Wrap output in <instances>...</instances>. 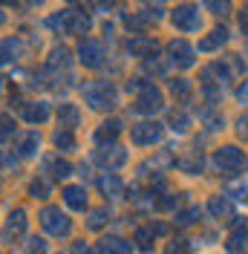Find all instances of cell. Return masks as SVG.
I'll use <instances>...</instances> for the list:
<instances>
[{
  "label": "cell",
  "mask_w": 248,
  "mask_h": 254,
  "mask_svg": "<svg viewBox=\"0 0 248 254\" xmlns=\"http://www.w3.org/2000/svg\"><path fill=\"white\" fill-rule=\"evenodd\" d=\"M47 26L55 32H66V35H87L93 20H90V12L84 9H61L47 17Z\"/></svg>",
  "instance_id": "1"
},
{
  "label": "cell",
  "mask_w": 248,
  "mask_h": 254,
  "mask_svg": "<svg viewBox=\"0 0 248 254\" xmlns=\"http://www.w3.org/2000/svg\"><path fill=\"white\" fill-rule=\"evenodd\" d=\"M38 220H41V228L47 231L49 237L66 240L69 234H72V220H69L58 205H44L41 214H38Z\"/></svg>",
  "instance_id": "2"
},
{
  "label": "cell",
  "mask_w": 248,
  "mask_h": 254,
  "mask_svg": "<svg viewBox=\"0 0 248 254\" xmlns=\"http://www.w3.org/2000/svg\"><path fill=\"white\" fill-rule=\"evenodd\" d=\"M81 93H84V101L93 107V110H113L116 107V87L110 84V81H98V84H84L81 87Z\"/></svg>",
  "instance_id": "3"
},
{
  "label": "cell",
  "mask_w": 248,
  "mask_h": 254,
  "mask_svg": "<svg viewBox=\"0 0 248 254\" xmlns=\"http://www.w3.org/2000/svg\"><path fill=\"white\" fill-rule=\"evenodd\" d=\"M78 61L84 64L87 69H98L107 61V49L95 38H81V44H78Z\"/></svg>",
  "instance_id": "4"
},
{
  "label": "cell",
  "mask_w": 248,
  "mask_h": 254,
  "mask_svg": "<svg viewBox=\"0 0 248 254\" xmlns=\"http://www.w3.org/2000/svg\"><path fill=\"white\" fill-rule=\"evenodd\" d=\"M93 162L98 165V168H104V171L113 174V171H119V168L127 165V150L119 147V144H107V147H101V150L93 153Z\"/></svg>",
  "instance_id": "5"
},
{
  "label": "cell",
  "mask_w": 248,
  "mask_h": 254,
  "mask_svg": "<svg viewBox=\"0 0 248 254\" xmlns=\"http://www.w3.org/2000/svg\"><path fill=\"white\" fill-rule=\"evenodd\" d=\"M47 66L55 72V78H61V72H63V78L72 81V52H69L66 47H55L52 49L49 58H47Z\"/></svg>",
  "instance_id": "6"
},
{
  "label": "cell",
  "mask_w": 248,
  "mask_h": 254,
  "mask_svg": "<svg viewBox=\"0 0 248 254\" xmlns=\"http://www.w3.org/2000/svg\"><path fill=\"white\" fill-rule=\"evenodd\" d=\"M130 139H133V144H139V147L156 144L162 139V125H156V122H139V125L130 127Z\"/></svg>",
  "instance_id": "7"
},
{
  "label": "cell",
  "mask_w": 248,
  "mask_h": 254,
  "mask_svg": "<svg viewBox=\"0 0 248 254\" xmlns=\"http://www.w3.org/2000/svg\"><path fill=\"white\" fill-rule=\"evenodd\" d=\"M26 211L23 208H15L12 214H9V220L3 225V231H0V243H15L23 231H26Z\"/></svg>",
  "instance_id": "8"
},
{
  "label": "cell",
  "mask_w": 248,
  "mask_h": 254,
  "mask_svg": "<svg viewBox=\"0 0 248 254\" xmlns=\"http://www.w3.org/2000/svg\"><path fill=\"white\" fill-rule=\"evenodd\" d=\"M162 104H165V101H162V93L150 84V87H144V90L139 93L136 104H133V110L136 113H159L162 110Z\"/></svg>",
  "instance_id": "9"
},
{
  "label": "cell",
  "mask_w": 248,
  "mask_h": 254,
  "mask_svg": "<svg viewBox=\"0 0 248 254\" xmlns=\"http://www.w3.org/2000/svg\"><path fill=\"white\" fill-rule=\"evenodd\" d=\"M38 147H41V136H38L35 130H26V133H20L15 139V156L17 159H32L38 153Z\"/></svg>",
  "instance_id": "10"
},
{
  "label": "cell",
  "mask_w": 248,
  "mask_h": 254,
  "mask_svg": "<svg viewBox=\"0 0 248 254\" xmlns=\"http://www.w3.org/2000/svg\"><path fill=\"white\" fill-rule=\"evenodd\" d=\"M173 26L182 29V32L199 29V12H196L193 6H176V12H173Z\"/></svg>",
  "instance_id": "11"
},
{
  "label": "cell",
  "mask_w": 248,
  "mask_h": 254,
  "mask_svg": "<svg viewBox=\"0 0 248 254\" xmlns=\"http://www.w3.org/2000/svg\"><path fill=\"white\" fill-rule=\"evenodd\" d=\"M119 136H122V122H119V119H107V122H101L98 130H95V142L101 144V147L116 144Z\"/></svg>",
  "instance_id": "12"
},
{
  "label": "cell",
  "mask_w": 248,
  "mask_h": 254,
  "mask_svg": "<svg viewBox=\"0 0 248 254\" xmlns=\"http://www.w3.org/2000/svg\"><path fill=\"white\" fill-rule=\"evenodd\" d=\"M127 52H130L133 58H150L156 52V41L147 38V35H133V38L127 41Z\"/></svg>",
  "instance_id": "13"
},
{
  "label": "cell",
  "mask_w": 248,
  "mask_h": 254,
  "mask_svg": "<svg viewBox=\"0 0 248 254\" xmlns=\"http://www.w3.org/2000/svg\"><path fill=\"white\" fill-rule=\"evenodd\" d=\"M20 116H23L26 125H44L49 119V104L47 101H29V104H23Z\"/></svg>",
  "instance_id": "14"
},
{
  "label": "cell",
  "mask_w": 248,
  "mask_h": 254,
  "mask_svg": "<svg viewBox=\"0 0 248 254\" xmlns=\"http://www.w3.org/2000/svg\"><path fill=\"white\" fill-rule=\"evenodd\" d=\"M95 254H133V246L122 237H101L95 243Z\"/></svg>",
  "instance_id": "15"
},
{
  "label": "cell",
  "mask_w": 248,
  "mask_h": 254,
  "mask_svg": "<svg viewBox=\"0 0 248 254\" xmlns=\"http://www.w3.org/2000/svg\"><path fill=\"white\" fill-rule=\"evenodd\" d=\"M217 165H219V171H240L246 165V156L237 147H222L217 153Z\"/></svg>",
  "instance_id": "16"
},
{
  "label": "cell",
  "mask_w": 248,
  "mask_h": 254,
  "mask_svg": "<svg viewBox=\"0 0 248 254\" xmlns=\"http://www.w3.org/2000/svg\"><path fill=\"white\" fill-rule=\"evenodd\" d=\"M61 196L66 202V208H72V211H84L87 208V190H84V185H63Z\"/></svg>",
  "instance_id": "17"
},
{
  "label": "cell",
  "mask_w": 248,
  "mask_h": 254,
  "mask_svg": "<svg viewBox=\"0 0 248 254\" xmlns=\"http://www.w3.org/2000/svg\"><path fill=\"white\" fill-rule=\"evenodd\" d=\"M98 190H101L107 199H122V196H124V182H122V176L104 174L101 179H98Z\"/></svg>",
  "instance_id": "18"
},
{
  "label": "cell",
  "mask_w": 248,
  "mask_h": 254,
  "mask_svg": "<svg viewBox=\"0 0 248 254\" xmlns=\"http://www.w3.org/2000/svg\"><path fill=\"white\" fill-rule=\"evenodd\" d=\"M78 122H81L78 107L69 104V101H63L61 107H58V127H61V130H72V127H78Z\"/></svg>",
  "instance_id": "19"
},
{
  "label": "cell",
  "mask_w": 248,
  "mask_h": 254,
  "mask_svg": "<svg viewBox=\"0 0 248 254\" xmlns=\"http://www.w3.org/2000/svg\"><path fill=\"white\" fill-rule=\"evenodd\" d=\"M168 52H171V61L179 64V66H190L193 64V49L187 47L185 41H173L168 47Z\"/></svg>",
  "instance_id": "20"
},
{
  "label": "cell",
  "mask_w": 248,
  "mask_h": 254,
  "mask_svg": "<svg viewBox=\"0 0 248 254\" xmlns=\"http://www.w3.org/2000/svg\"><path fill=\"white\" fill-rule=\"evenodd\" d=\"M44 168H47V174L52 176V179H66V176L72 174V165L61 156H47Z\"/></svg>",
  "instance_id": "21"
},
{
  "label": "cell",
  "mask_w": 248,
  "mask_h": 254,
  "mask_svg": "<svg viewBox=\"0 0 248 254\" xmlns=\"http://www.w3.org/2000/svg\"><path fill=\"white\" fill-rule=\"evenodd\" d=\"M17 52H20V41H17V38H6V41H0V64L15 61Z\"/></svg>",
  "instance_id": "22"
},
{
  "label": "cell",
  "mask_w": 248,
  "mask_h": 254,
  "mask_svg": "<svg viewBox=\"0 0 248 254\" xmlns=\"http://www.w3.org/2000/svg\"><path fill=\"white\" fill-rule=\"evenodd\" d=\"M107 220H110L107 208H95V211H90V217H87V228H90V231H101V228L107 225Z\"/></svg>",
  "instance_id": "23"
},
{
  "label": "cell",
  "mask_w": 248,
  "mask_h": 254,
  "mask_svg": "<svg viewBox=\"0 0 248 254\" xmlns=\"http://www.w3.org/2000/svg\"><path fill=\"white\" fill-rule=\"evenodd\" d=\"M49 190H52V185H49V179H44V176H38V179L29 182V196H35V199H47Z\"/></svg>",
  "instance_id": "24"
},
{
  "label": "cell",
  "mask_w": 248,
  "mask_h": 254,
  "mask_svg": "<svg viewBox=\"0 0 248 254\" xmlns=\"http://www.w3.org/2000/svg\"><path fill=\"white\" fill-rule=\"evenodd\" d=\"M52 142H55L58 150H75V136H72V130H55Z\"/></svg>",
  "instance_id": "25"
},
{
  "label": "cell",
  "mask_w": 248,
  "mask_h": 254,
  "mask_svg": "<svg viewBox=\"0 0 248 254\" xmlns=\"http://www.w3.org/2000/svg\"><path fill=\"white\" fill-rule=\"evenodd\" d=\"M15 136V119L9 113H0V142H9Z\"/></svg>",
  "instance_id": "26"
},
{
  "label": "cell",
  "mask_w": 248,
  "mask_h": 254,
  "mask_svg": "<svg viewBox=\"0 0 248 254\" xmlns=\"http://www.w3.org/2000/svg\"><path fill=\"white\" fill-rule=\"evenodd\" d=\"M147 23H150L147 15H124V26H127L130 32H144Z\"/></svg>",
  "instance_id": "27"
},
{
  "label": "cell",
  "mask_w": 248,
  "mask_h": 254,
  "mask_svg": "<svg viewBox=\"0 0 248 254\" xmlns=\"http://www.w3.org/2000/svg\"><path fill=\"white\" fill-rule=\"evenodd\" d=\"M228 41V32L225 29H214L211 32V38H205L199 44V49H214V47H219V44H225Z\"/></svg>",
  "instance_id": "28"
},
{
  "label": "cell",
  "mask_w": 248,
  "mask_h": 254,
  "mask_svg": "<svg viewBox=\"0 0 248 254\" xmlns=\"http://www.w3.org/2000/svg\"><path fill=\"white\" fill-rule=\"evenodd\" d=\"M136 243H139V249L150 252L153 249V228H139L136 231Z\"/></svg>",
  "instance_id": "29"
},
{
  "label": "cell",
  "mask_w": 248,
  "mask_h": 254,
  "mask_svg": "<svg viewBox=\"0 0 248 254\" xmlns=\"http://www.w3.org/2000/svg\"><path fill=\"white\" fill-rule=\"evenodd\" d=\"M171 125H173V130H185V127H187V116H185V113L173 110L171 113Z\"/></svg>",
  "instance_id": "30"
},
{
  "label": "cell",
  "mask_w": 248,
  "mask_h": 254,
  "mask_svg": "<svg viewBox=\"0 0 248 254\" xmlns=\"http://www.w3.org/2000/svg\"><path fill=\"white\" fill-rule=\"evenodd\" d=\"M187 90H190V87H187V81H185V78L171 81V93H173V95H187Z\"/></svg>",
  "instance_id": "31"
},
{
  "label": "cell",
  "mask_w": 248,
  "mask_h": 254,
  "mask_svg": "<svg viewBox=\"0 0 248 254\" xmlns=\"http://www.w3.org/2000/svg\"><path fill=\"white\" fill-rule=\"evenodd\" d=\"M44 252H47V243L41 237H32L29 240V254H44Z\"/></svg>",
  "instance_id": "32"
},
{
  "label": "cell",
  "mask_w": 248,
  "mask_h": 254,
  "mask_svg": "<svg viewBox=\"0 0 248 254\" xmlns=\"http://www.w3.org/2000/svg\"><path fill=\"white\" fill-rule=\"evenodd\" d=\"M199 217V208H190V211H185V214H179V220L176 222H182V225H190V222Z\"/></svg>",
  "instance_id": "33"
},
{
  "label": "cell",
  "mask_w": 248,
  "mask_h": 254,
  "mask_svg": "<svg viewBox=\"0 0 248 254\" xmlns=\"http://www.w3.org/2000/svg\"><path fill=\"white\" fill-rule=\"evenodd\" d=\"M173 205H179V196H165V199H159V202H156L159 211H168V208H173Z\"/></svg>",
  "instance_id": "34"
},
{
  "label": "cell",
  "mask_w": 248,
  "mask_h": 254,
  "mask_svg": "<svg viewBox=\"0 0 248 254\" xmlns=\"http://www.w3.org/2000/svg\"><path fill=\"white\" fill-rule=\"evenodd\" d=\"M211 211H214V214H228V205H225L219 196H214V199H211Z\"/></svg>",
  "instance_id": "35"
},
{
  "label": "cell",
  "mask_w": 248,
  "mask_h": 254,
  "mask_svg": "<svg viewBox=\"0 0 248 254\" xmlns=\"http://www.w3.org/2000/svg\"><path fill=\"white\" fill-rule=\"evenodd\" d=\"M72 254H93V249L84 240H78V243H72Z\"/></svg>",
  "instance_id": "36"
},
{
  "label": "cell",
  "mask_w": 248,
  "mask_h": 254,
  "mask_svg": "<svg viewBox=\"0 0 248 254\" xmlns=\"http://www.w3.org/2000/svg\"><path fill=\"white\" fill-rule=\"evenodd\" d=\"M144 66H147L150 72H156V75H162V72H165V64H159V61H147Z\"/></svg>",
  "instance_id": "37"
},
{
  "label": "cell",
  "mask_w": 248,
  "mask_h": 254,
  "mask_svg": "<svg viewBox=\"0 0 248 254\" xmlns=\"http://www.w3.org/2000/svg\"><path fill=\"white\" fill-rule=\"evenodd\" d=\"M3 23H6V12H3V9H0V26H3Z\"/></svg>",
  "instance_id": "38"
},
{
  "label": "cell",
  "mask_w": 248,
  "mask_h": 254,
  "mask_svg": "<svg viewBox=\"0 0 248 254\" xmlns=\"http://www.w3.org/2000/svg\"><path fill=\"white\" fill-rule=\"evenodd\" d=\"M0 165H3V156H0Z\"/></svg>",
  "instance_id": "39"
}]
</instances>
